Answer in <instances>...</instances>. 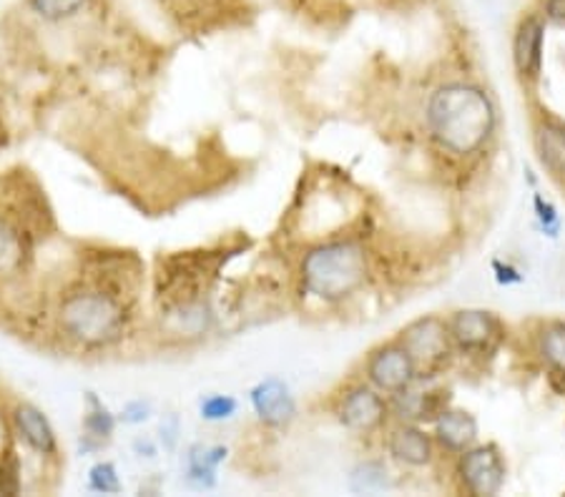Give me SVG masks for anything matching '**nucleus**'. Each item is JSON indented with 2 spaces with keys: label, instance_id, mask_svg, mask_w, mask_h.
<instances>
[{
  "label": "nucleus",
  "instance_id": "nucleus-25",
  "mask_svg": "<svg viewBox=\"0 0 565 497\" xmlns=\"http://www.w3.org/2000/svg\"><path fill=\"white\" fill-rule=\"evenodd\" d=\"M179 442V418L177 414H171L161 422V445L163 450H174Z\"/></svg>",
  "mask_w": 565,
  "mask_h": 497
},
{
  "label": "nucleus",
  "instance_id": "nucleus-10",
  "mask_svg": "<svg viewBox=\"0 0 565 497\" xmlns=\"http://www.w3.org/2000/svg\"><path fill=\"white\" fill-rule=\"evenodd\" d=\"M545 18L543 13H527L518 23L513 35V63L523 80H537L543 68Z\"/></svg>",
  "mask_w": 565,
  "mask_h": 497
},
{
  "label": "nucleus",
  "instance_id": "nucleus-19",
  "mask_svg": "<svg viewBox=\"0 0 565 497\" xmlns=\"http://www.w3.org/2000/svg\"><path fill=\"white\" fill-rule=\"evenodd\" d=\"M90 0H29V11L45 23H66L78 18Z\"/></svg>",
  "mask_w": 565,
  "mask_h": 497
},
{
  "label": "nucleus",
  "instance_id": "nucleus-2",
  "mask_svg": "<svg viewBox=\"0 0 565 497\" xmlns=\"http://www.w3.org/2000/svg\"><path fill=\"white\" fill-rule=\"evenodd\" d=\"M367 249L354 239L317 244L299 261V282H302L305 294L324 304L350 300L367 284Z\"/></svg>",
  "mask_w": 565,
  "mask_h": 497
},
{
  "label": "nucleus",
  "instance_id": "nucleus-23",
  "mask_svg": "<svg viewBox=\"0 0 565 497\" xmlns=\"http://www.w3.org/2000/svg\"><path fill=\"white\" fill-rule=\"evenodd\" d=\"M21 460L13 447L0 452V495H18L21 493Z\"/></svg>",
  "mask_w": 565,
  "mask_h": 497
},
{
  "label": "nucleus",
  "instance_id": "nucleus-6",
  "mask_svg": "<svg viewBox=\"0 0 565 497\" xmlns=\"http://www.w3.org/2000/svg\"><path fill=\"white\" fill-rule=\"evenodd\" d=\"M364 372H367L372 387H377L382 395L390 397L413 390L417 377H420L413 357L407 355V349L399 342L382 345L372 352L367 357V365H364Z\"/></svg>",
  "mask_w": 565,
  "mask_h": 497
},
{
  "label": "nucleus",
  "instance_id": "nucleus-16",
  "mask_svg": "<svg viewBox=\"0 0 565 497\" xmlns=\"http://www.w3.org/2000/svg\"><path fill=\"white\" fill-rule=\"evenodd\" d=\"M535 149L545 169L555 176H565V123L543 116L535 123Z\"/></svg>",
  "mask_w": 565,
  "mask_h": 497
},
{
  "label": "nucleus",
  "instance_id": "nucleus-20",
  "mask_svg": "<svg viewBox=\"0 0 565 497\" xmlns=\"http://www.w3.org/2000/svg\"><path fill=\"white\" fill-rule=\"evenodd\" d=\"M236 412H239V402H236V397H232V395L212 392V395L202 397V402H199V418H202L204 422H212V424L230 422V420H234Z\"/></svg>",
  "mask_w": 565,
  "mask_h": 497
},
{
  "label": "nucleus",
  "instance_id": "nucleus-7",
  "mask_svg": "<svg viewBox=\"0 0 565 497\" xmlns=\"http://www.w3.org/2000/svg\"><path fill=\"white\" fill-rule=\"evenodd\" d=\"M390 414V404L377 387L372 385H358L352 390L344 392L340 407H337V418L344 424V428L352 432H362V435H370V432L380 430L385 424Z\"/></svg>",
  "mask_w": 565,
  "mask_h": 497
},
{
  "label": "nucleus",
  "instance_id": "nucleus-3",
  "mask_svg": "<svg viewBox=\"0 0 565 497\" xmlns=\"http://www.w3.org/2000/svg\"><path fill=\"white\" fill-rule=\"evenodd\" d=\"M58 324L63 334L86 349H104L124 337L129 312L116 294L98 287L73 289L61 300Z\"/></svg>",
  "mask_w": 565,
  "mask_h": 497
},
{
  "label": "nucleus",
  "instance_id": "nucleus-21",
  "mask_svg": "<svg viewBox=\"0 0 565 497\" xmlns=\"http://www.w3.org/2000/svg\"><path fill=\"white\" fill-rule=\"evenodd\" d=\"M382 487H387V467L377 460H364L352 469L354 493H377Z\"/></svg>",
  "mask_w": 565,
  "mask_h": 497
},
{
  "label": "nucleus",
  "instance_id": "nucleus-11",
  "mask_svg": "<svg viewBox=\"0 0 565 497\" xmlns=\"http://www.w3.org/2000/svg\"><path fill=\"white\" fill-rule=\"evenodd\" d=\"M385 447L392 460L407 467H425L435 457V437L415 422H399L387 432Z\"/></svg>",
  "mask_w": 565,
  "mask_h": 497
},
{
  "label": "nucleus",
  "instance_id": "nucleus-14",
  "mask_svg": "<svg viewBox=\"0 0 565 497\" xmlns=\"http://www.w3.org/2000/svg\"><path fill=\"white\" fill-rule=\"evenodd\" d=\"M226 455H230V450L224 445H191L186 450V465H184V477L191 487H196V490H212L216 487L218 477H216V469L218 465L224 463Z\"/></svg>",
  "mask_w": 565,
  "mask_h": 497
},
{
  "label": "nucleus",
  "instance_id": "nucleus-22",
  "mask_svg": "<svg viewBox=\"0 0 565 497\" xmlns=\"http://www.w3.org/2000/svg\"><path fill=\"white\" fill-rule=\"evenodd\" d=\"M86 487L96 495H118L124 490L121 477H118V467L111 460H98V463L88 469Z\"/></svg>",
  "mask_w": 565,
  "mask_h": 497
},
{
  "label": "nucleus",
  "instance_id": "nucleus-4",
  "mask_svg": "<svg viewBox=\"0 0 565 497\" xmlns=\"http://www.w3.org/2000/svg\"><path fill=\"white\" fill-rule=\"evenodd\" d=\"M397 342L407 349V355L413 357L417 375L440 372V369L450 361L455 349L448 322L435 314L409 322Z\"/></svg>",
  "mask_w": 565,
  "mask_h": 497
},
{
  "label": "nucleus",
  "instance_id": "nucleus-26",
  "mask_svg": "<svg viewBox=\"0 0 565 497\" xmlns=\"http://www.w3.org/2000/svg\"><path fill=\"white\" fill-rule=\"evenodd\" d=\"M543 18L553 23H565V0H543Z\"/></svg>",
  "mask_w": 565,
  "mask_h": 497
},
{
  "label": "nucleus",
  "instance_id": "nucleus-8",
  "mask_svg": "<svg viewBox=\"0 0 565 497\" xmlns=\"http://www.w3.org/2000/svg\"><path fill=\"white\" fill-rule=\"evenodd\" d=\"M249 404L264 428L281 430L297 418V402L289 385L279 377H264L249 390Z\"/></svg>",
  "mask_w": 565,
  "mask_h": 497
},
{
  "label": "nucleus",
  "instance_id": "nucleus-1",
  "mask_svg": "<svg viewBox=\"0 0 565 497\" xmlns=\"http://www.w3.org/2000/svg\"><path fill=\"white\" fill-rule=\"evenodd\" d=\"M427 129L440 149L455 156H472L493 139L498 114L486 90L472 84H445L427 101Z\"/></svg>",
  "mask_w": 565,
  "mask_h": 497
},
{
  "label": "nucleus",
  "instance_id": "nucleus-27",
  "mask_svg": "<svg viewBox=\"0 0 565 497\" xmlns=\"http://www.w3.org/2000/svg\"><path fill=\"white\" fill-rule=\"evenodd\" d=\"M134 450H136V455L139 457H149V460H153L159 455V450H157V445H153L151 440H143V437H139L134 442Z\"/></svg>",
  "mask_w": 565,
  "mask_h": 497
},
{
  "label": "nucleus",
  "instance_id": "nucleus-15",
  "mask_svg": "<svg viewBox=\"0 0 565 497\" xmlns=\"http://www.w3.org/2000/svg\"><path fill=\"white\" fill-rule=\"evenodd\" d=\"M118 418L108 407L98 400L96 392L86 395V412H84V435H81V450L98 452L108 440L114 437Z\"/></svg>",
  "mask_w": 565,
  "mask_h": 497
},
{
  "label": "nucleus",
  "instance_id": "nucleus-5",
  "mask_svg": "<svg viewBox=\"0 0 565 497\" xmlns=\"http://www.w3.org/2000/svg\"><path fill=\"white\" fill-rule=\"evenodd\" d=\"M458 480L472 497H493L505 485V460L498 445H472L458 457Z\"/></svg>",
  "mask_w": 565,
  "mask_h": 497
},
{
  "label": "nucleus",
  "instance_id": "nucleus-12",
  "mask_svg": "<svg viewBox=\"0 0 565 497\" xmlns=\"http://www.w3.org/2000/svg\"><path fill=\"white\" fill-rule=\"evenodd\" d=\"M13 428L25 445L33 452H39L43 457H56L58 455V435L53 430L51 420L45 418V412L31 402L15 404L13 410Z\"/></svg>",
  "mask_w": 565,
  "mask_h": 497
},
{
  "label": "nucleus",
  "instance_id": "nucleus-9",
  "mask_svg": "<svg viewBox=\"0 0 565 497\" xmlns=\"http://www.w3.org/2000/svg\"><path fill=\"white\" fill-rule=\"evenodd\" d=\"M455 347L462 352H488L500 337V324L486 310H460L448 320Z\"/></svg>",
  "mask_w": 565,
  "mask_h": 497
},
{
  "label": "nucleus",
  "instance_id": "nucleus-18",
  "mask_svg": "<svg viewBox=\"0 0 565 497\" xmlns=\"http://www.w3.org/2000/svg\"><path fill=\"white\" fill-rule=\"evenodd\" d=\"M537 355L555 375L565 377V322H548L537 332Z\"/></svg>",
  "mask_w": 565,
  "mask_h": 497
},
{
  "label": "nucleus",
  "instance_id": "nucleus-24",
  "mask_svg": "<svg viewBox=\"0 0 565 497\" xmlns=\"http://www.w3.org/2000/svg\"><path fill=\"white\" fill-rule=\"evenodd\" d=\"M153 414V407L149 400H143V397H139V400H131L124 404L121 414H118V420H121L124 424H143L146 420H149Z\"/></svg>",
  "mask_w": 565,
  "mask_h": 497
},
{
  "label": "nucleus",
  "instance_id": "nucleus-17",
  "mask_svg": "<svg viewBox=\"0 0 565 497\" xmlns=\"http://www.w3.org/2000/svg\"><path fill=\"white\" fill-rule=\"evenodd\" d=\"M25 259H29L25 234L11 222L0 219V279L21 274Z\"/></svg>",
  "mask_w": 565,
  "mask_h": 497
},
{
  "label": "nucleus",
  "instance_id": "nucleus-13",
  "mask_svg": "<svg viewBox=\"0 0 565 497\" xmlns=\"http://www.w3.org/2000/svg\"><path fill=\"white\" fill-rule=\"evenodd\" d=\"M478 420L465 410H443L435 418V442L448 452L460 455L472 445H478Z\"/></svg>",
  "mask_w": 565,
  "mask_h": 497
}]
</instances>
